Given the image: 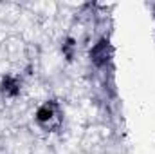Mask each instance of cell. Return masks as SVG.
Listing matches in <instances>:
<instances>
[{"label":"cell","mask_w":155,"mask_h":154,"mask_svg":"<svg viewBox=\"0 0 155 154\" xmlns=\"http://www.w3.org/2000/svg\"><path fill=\"white\" fill-rule=\"evenodd\" d=\"M112 53H114V51H112L110 42L107 38H103L90 49V62H92L96 67H105V65L110 62Z\"/></svg>","instance_id":"7a4b0ae2"},{"label":"cell","mask_w":155,"mask_h":154,"mask_svg":"<svg viewBox=\"0 0 155 154\" xmlns=\"http://www.w3.org/2000/svg\"><path fill=\"white\" fill-rule=\"evenodd\" d=\"M63 54L67 56V60H72L74 58V49H76V44H74V40L72 38H67L65 40V44H63Z\"/></svg>","instance_id":"277c9868"},{"label":"cell","mask_w":155,"mask_h":154,"mask_svg":"<svg viewBox=\"0 0 155 154\" xmlns=\"http://www.w3.org/2000/svg\"><path fill=\"white\" fill-rule=\"evenodd\" d=\"M0 93L5 96V98H15L18 96L20 93V82L15 76H5L0 83Z\"/></svg>","instance_id":"3957f363"},{"label":"cell","mask_w":155,"mask_h":154,"mask_svg":"<svg viewBox=\"0 0 155 154\" xmlns=\"http://www.w3.org/2000/svg\"><path fill=\"white\" fill-rule=\"evenodd\" d=\"M35 118H36V123H38L43 131L54 132L63 123V109H61V105L56 100H49V102L41 103L38 107Z\"/></svg>","instance_id":"6da1fadb"}]
</instances>
